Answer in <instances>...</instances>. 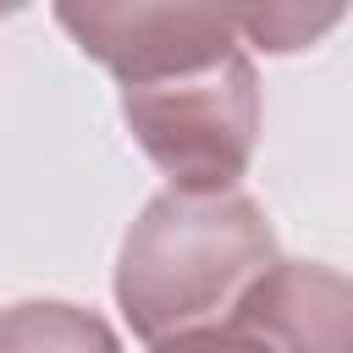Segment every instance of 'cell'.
<instances>
[{"label": "cell", "mask_w": 353, "mask_h": 353, "mask_svg": "<svg viewBox=\"0 0 353 353\" xmlns=\"http://www.w3.org/2000/svg\"><path fill=\"white\" fill-rule=\"evenodd\" d=\"M121 116L149 160L171 176V188L232 193L259 132L254 66L243 50H226L182 72L121 83Z\"/></svg>", "instance_id": "obj_2"}, {"label": "cell", "mask_w": 353, "mask_h": 353, "mask_svg": "<svg viewBox=\"0 0 353 353\" xmlns=\"http://www.w3.org/2000/svg\"><path fill=\"white\" fill-rule=\"evenodd\" d=\"M237 17H243V39L265 50H298L336 22V11H303V6H237Z\"/></svg>", "instance_id": "obj_6"}, {"label": "cell", "mask_w": 353, "mask_h": 353, "mask_svg": "<svg viewBox=\"0 0 353 353\" xmlns=\"http://www.w3.org/2000/svg\"><path fill=\"white\" fill-rule=\"evenodd\" d=\"M61 28L121 83L182 72L237 50V6H61Z\"/></svg>", "instance_id": "obj_3"}, {"label": "cell", "mask_w": 353, "mask_h": 353, "mask_svg": "<svg viewBox=\"0 0 353 353\" xmlns=\"http://www.w3.org/2000/svg\"><path fill=\"white\" fill-rule=\"evenodd\" d=\"M154 353H270V347L254 342V336L237 331V325H204V331H188V336L160 342Z\"/></svg>", "instance_id": "obj_7"}, {"label": "cell", "mask_w": 353, "mask_h": 353, "mask_svg": "<svg viewBox=\"0 0 353 353\" xmlns=\"http://www.w3.org/2000/svg\"><path fill=\"white\" fill-rule=\"evenodd\" d=\"M0 353H116V336L77 303H17L0 309Z\"/></svg>", "instance_id": "obj_5"}, {"label": "cell", "mask_w": 353, "mask_h": 353, "mask_svg": "<svg viewBox=\"0 0 353 353\" xmlns=\"http://www.w3.org/2000/svg\"><path fill=\"white\" fill-rule=\"evenodd\" d=\"M226 325L248 331L270 353H353V281L331 265L276 259Z\"/></svg>", "instance_id": "obj_4"}, {"label": "cell", "mask_w": 353, "mask_h": 353, "mask_svg": "<svg viewBox=\"0 0 353 353\" xmlns=\"http://www.w3.org/2000/svg\"><path fill=\"white\" fill-rule=\"evenodd\" d=\"M276 265V237L243 193H182L165 188L132 221L116 265V298L143 342L204 331L215 314L232 320L243 292Z\"/></svg>", "instance_id": "obj_1"}]
</instances>
